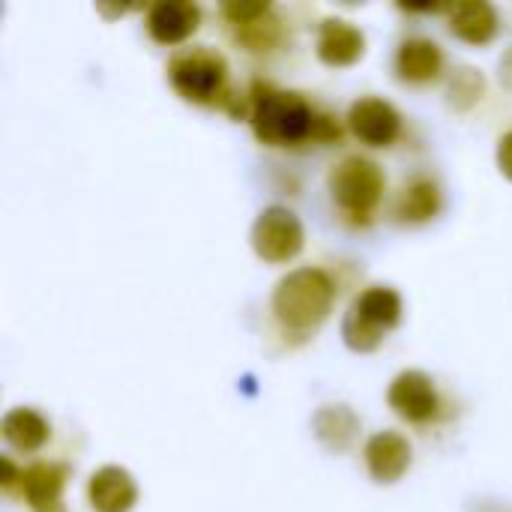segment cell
I'll return each instance as SVG.
<instances>
[{"mask_svg": "<svg viewBox=\"0 0 512 512\" xmlns=\"http://www.w3.org/2000/svg\"><path fill=\"white\" fill-rule=\"evenodd\" d=\"M483 96H486V78H483L474 66H459V69H453L450 84H447V102H450L453 111L465 114V111H471Z\"/></svg>", "mask_w": 512, "mask_h": 512, "instance_id": "cell-20", "label": "cell"}, {"mask_svg": "<svg viewBox=\"0 0 512 512\" xmlns=\"http://www.w3.org/2000/svg\"><path fill=\"white\" fill-rule=\"evenodd\" d=\"M444 51L429 36H405L393 57V72L408 87H429L444 75Z\"/></svg>", "mask_w": 512, "mask_h": 512, "instance_id": "cell-13", "label": "cell"}, {"mask_svg": "<svg viewBox=\"0 0 512 512\" xmlns=\"http://www.w3.org/2000/svg\"><path fill=\"white\" fill-rule=\"evenodd\" d=\"M447 27L465 45H489L501 30V15L489 0H465L450 6Z\"/></svg>", "mask_w": 512, "mask_h": 512, "instance_id": "cell-17", "label": "cell"}, {"mask_svg": "<svg viewBox=\"0 0 512 512\" xmlns=\"http://www.w3.org/2000/svg\"><path fill=\"white\" fill-rule=\"evenodd\" d=\"M390 411L405 420L408 426H432L441 417V393L435 387V378L423 369H405L390 381L387 390Z\"/></svg>", "mask_w": 512, "mask_h": 512, "instance_id": "cell-8", "label": "cell"}, {"mask_svg": "<svg viewBox=\"0 0 512 512\" xmlns=\"http://www.w3.org/2000/svg\"><path fill=\"white\" fill-rule=\"evenodd\" d=\"M402 294L390 285L363 288L345 312L342 342L354 354H372L384 345V339L402 324Z\"/></svg>", "mask_w": 512, "mask_h": 512, "instance_id": "cell-6", "label": "cell"}, {"mask_svg": "<svg viewBox=\"0 0 512 512\" xmlns=\"http://www.w3.org/2000/svg\"><path fill=\"white\" fill-rule=\"evenodd\" d=\"M168 84L183 102L222 108L234 120H249V90L231 87V69L219 48L213 45H183L165 63Z\"/></svg>", "mask_w": 512, "mask_h": 512, "instance_id": "cell-2", "label": "cell"}, {"mask_svg": "<svg viewBox=\"0 0 512 512\" xmlns=\"http://www.w3.org/2000/svg\"><path fill=\"white\" fill-rule=\"evenodd\" d=\"M249 126L258 144L273 150H309L342 144L345 132L333 111L300 90L255 78L249 87Z\"/></svg>", "mask_w": 512, "mask_h": 512, "instance_id": "cell-1", "label": "cell"}, {"mask_svg": "<svg viewBox=\"0 0 512 512\" xmlns=\"http://www.w3.org/2000/svg\"><path fill=\"white\" fill-rule=\"evenodd\" d=\"M216 15L228 39L252 57H273L285 51V45L291 42V27H288L291 21H285L276 3L228 0V3H219Z\"/></svg>", "mask_w": 512, "mask_h": 512, "instance_id": "cell-5", "label": "cell"}, {"mask_svg": "<svg viewBox=\"0 0 512 512\" xmlns=\"http://www.w3.org/2000/svg\"><path fill=\"white\" fill-rule=\"evenodd\" d=\"M495 159H498V168H501V174H504L507 180H512V129H507V132L501 135Z\"/></svg>", "mask_w": 512, "mask_h": 512, "instance_id": "cell-22", "label": "cell"}, {"mask_svg": "<svg viewBox=\"0 0 512 512\" xmlns=\"http://www.w3.org/2000/svg\"><path fill=\"white\" fill-rule=\"evenodd\" d=\"M249 240L264 264H291L306 246V228L291 207L270 204L255 216Z\"/></svg>", "mask_w": 512, "mask_h": 512, "instance_id": "cell-7", "label": "cell"}, {"mask_svg": "<svg viewBox=\"0 0 512 512\" xmlns=\"http://www.w3.org/2000/svg\"><path fill=\"white\" fill-rule=\"evenodd\" d=\"M87 504L93 512H132L138 504V483L120 465H102L87 480Z\"/></svg>", "mask_w": 512, "mask_h": 512, "instance_id": "cell-16", "label": "cell"}, {"mask_svg": "<svg viewBox=\"0 0 512 512\" xmlns=\"http://www.w3.org/2000/svg\"><path fill=\"white\" fill-rule=\"evenodd\" d=\"M315 54L330 69L354 66L366 54V33L348 18H324L318 24Z\"/></svg>", "mask_w": 512, "mask_h": 512, "instance_id": "cell-15", "label": "cell"}, {"mask_svg": "<svg viewBox=\"0 0 512 512\" xmlns=\"http://www.w3.org/2000/svg\"><path fill=\"white\" fill-rule=\"evenodd\" d=\"M363 462H366L369 477L378 486H393L408 474V468L414 462V450H411V441L402 432L384 429V432H375L366 441Z\"/></svg>", "mask_w": 512, "mask_h": 512, "instance_id": "cell-12", "label": "cell"}, {"mask_svg": "<svg viewBox=\"0 0 512 512\" xmlns=\"http://www.w3.org/2000/svg\"><path fill=\"white\" fill-rule=\"evenodd\" d=\"M339 300V282L327 267L288 270L270 294V318L285 339H309L321 330Z\"/></svg>", "mask_w": 512, "mask_h": 512, "instance_id": "cell-3", "label": "cell"}, {"mask_svg": "<svg viewBox=\"0 0 512 512\" xmlns=\"http://www.w3.org/2000/svg\"><path fill=\"white\" fill-rule=\"evenodd\" d=\"M72 468L57 459H36L21 474V492L18 498L27 504L30 512H66L63 489L69 483Z\"/></svg>", "mask_w": 512, "mask_h": 512, "instance_id": "cell-11", "label": "cell"}, {"mask_svg": "<svg viewBox=\"0 0 512 512\" xmlns=\"http://www.w3.org/2000/svg\"><path fill=\"white\" fill-rule=\"evenodd\" d=\"M348 132L366 144V147H375V150H384V147H393L402 135H405V117L402 111L387 102L384 96H360L351 102L348 108Z\"/></svg>", "mask_w": 512, "mask_h": 512, "instance_id": "cell-9", "label": "cell"}, {"mask_svg": "<svg viewBox=\"0 0 512 512\" xmlns=\"http://www.w3.org/2000/svg\"><path fill=\"white\" fill-rule=\"evenodd\" d=\"M312 429H315V438L327 450L345 453L354 444L357 432H360V417L348 405H324V408L315 411Z\"/></svg>", "mask_w": 512, "mask_h": 512, "instance_id": "cell-19", "label": "cell"}, {"mask_svg": "<svg viewBox=\"0 0 512 512\" xmlns=\"http://www.w3.org/2000/svg\"><path fill=\"white\" fill-rule=\"evenodd\" d=\"M21 474H24V468H18L12 462V456H3L0 459V489H3V495L18 498V492H21Z\"/></svg>", "mask_w": 512, "mask_h": 512, "instance_id": "cell-21", "label": "cell"}, {"mask_svg": "<svg viewBox=\"0 0 512 512\" xmlns=\"http://www.w3.org/2000/svg\"><path fill=\"white\" fill-rule=\"evenodd\" d=\"M327 192L345 225L369 228L387 198V171L372 156L345 153L327 171Z\"/></svg>", "mask_w": 512, "mask_h": 512, "instance_id": "cell-4", "label": "cell"}, {"mask_svg": "<svg viewBox=\"0 0 512 512\" xmlns=\"http://www.w3.org/2000/svg\"><path fill=\"white\" fill-rule=\"evenodd\" d=\"M201 6L192 0H156L144 9V30L156 45H183L201 27Z\"/></svg>", "mask_w": 512, "mask_h": 512, "instance_id": "cell-10", "label": "cell"}, {"mask_svg": "<svg viewBox=\"0 0 512 512\" xmlns=\"http://www.w3.org/2000/svg\"><path fill=\"white\" fill-rule=\"evenodd\" d=\"M444 207V192L441 183L432 174H414L402 183V189L393 198V219L405 228H417L426 225L432 219H438Z\"/></svg>", "mask_w": 512, "mask_h": 512, "instance_id": "cell-14", "label": "cell"}, {"mask_svg": "<svg viewBox=\"0 0 512 512\" xmlns=\"http://www.w3.org/2000/svg\"><path fill=\"white\" fill-rule=\"evenodd\" d=\"M0 435L9 450L21 456H36L51 441V423L30 405L9 408L0 420Z\"/></svg>", "mask_w": 512, "mask_h": 512, "instance_id": "cell-18", "label": "cell"}, {"mask_svg": "<svg viewBox=\"0 0 512 512\" xmlns=\"http://www.w3.org/2000/svg\"><path fill=\"white\" fill-rule=\"evenodd\" d=\"M498 78H501L504 90H510L512 93V45L504 51V57H501V63H498Z\"/></svg>", "mask_w": 512, "mask_h": 512, "instance_id": "cell-23", "label": "cell"}]
</instances>
